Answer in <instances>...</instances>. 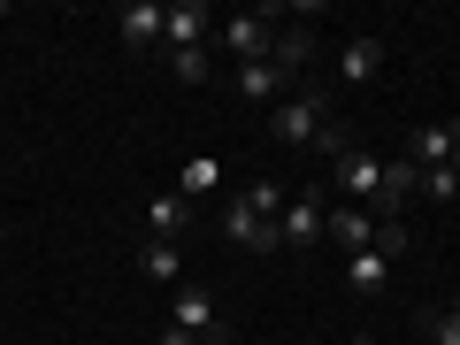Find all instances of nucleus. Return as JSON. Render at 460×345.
Listing matches in <instances>:
<instances>
[{
  "mask_svg": "<svg viewBox=\"0 0 460 345\" xmlns=\"http://www.w3.org/2000/svg\"><path fill=\"white\" fill-rule=\"evenodd\" d=\"M169 323L192 345H223L230 338V314H223V299H215L208 284H177V292H169Z\"/></svg>",
  "mask_w": 460,
  "mask_h": 345,
  "instance_id": "obj_1",
  "label": "nucleus"
},
{
  "mask_svg": "<svg viewBox=\"0 0 460 345\" xmlns=\"http://www.w3.org/2000/svg\"><path fill=\"white\" fill-rule=\"evenodd\" d=\"M323 123H330V93H292L277 115H269V138H277V146H314Z\"/></svg>",
  "mask_w": 460,
  "mask_h": 345,
  "instance_id": "obj_2",
  "label": "nucleus"
},
{
  "mask_svg": "<svg viewBox=\"0 0 460 345\" xmlns=\"http://www.w3.org/2000/svg\"><path fill=\"white\" fill-rule=\"evenodd\" d=\"M269 47H277L269 8H246V16H223V23H215V54H230V69H238V62H261Z\"/></svg>",
  "mask_w": 460,
  "mask_h": 345,
  "instance_id": "obj_3",
  "label": "nucleus"
},
{
  "mask_svg": "<svg viewBox=\"0 0 460 345\" xmlns=\"http://www.w3.org/2000/svg\"><path fill=\"white\" fill-rule=\"evenodd\" d=\"M323 223H330V199L323 192H292V208L277 215V246L314 253V246H323Z\"/></svg>",
  "mask_w": 460,
  "mask_h": 345,
  "instance_id": "obj_4",
  "label": "nucleus"
},
{
  "mask_svg": "<svg viewBox=\"0 0 460 345\" xmlns=\"http://www.w3.org/2000/svg\"><path fill=\"white\" fill-rule=\"evenodd\" d=\"M330 169H338V192L353 199V208H376V199H384V169H392V162H376V154L353 146L345 162H330Z\"/></svg>",
  "mask_w": 460,
  "mask_h": 345,
  "instance_id": "obj_5",
  "label": "nucleus"
},
{
  "mask_svg": "<svg viewBox=\"0 0 460 345\" xmlns=\"http://www.w3.org/2000/svg\"><path fill=\"white\" fill-rule=\"evenodd\" d=\"M215 23H223V16H215L208 0H169L162 39H169V47H215Z\"/></svg>",
  "mask_w": 460,
  "mask_h": 345,
  "instance_id": "obj_6",
  "label": "nucleus"
},
{
  "mask_svg": "<svg viewBox=\"0 0 460 345\" xmlns=\"http://www.w3.org/2000/svg\"><path fill=\"white\" fill-rule=\"evenodd\" d=\"M323 238H330V246H338V253H368V246H376V215H368V208H353V199H345V208H330Z\"/></svg>",
  "mask_w": 460,
  "mask_h": 345,
  "instance_id": "obj_7",
  "label": "nucleus"
},
{
  "mask_svg": "<svg viewBox=\"0 0 460 345\" xmlns=\"http://www.w3.org/2000/svg\"><path fill=\"white\" fill-rule=\"evenodd\" d=\"M108 23L123 31V47H154V39H162V23H169V8H162V0H123Z\"/></svg>",
  "mask_w": 460,
  "mask_h": 345,
  "instance_id": "obj_8",
  "label": "nucleus"
},
{
  "mask_svg": "<svg viewBox=\"0 0 460 345\" xmlns=\"http://www.w3.org/2000/svg\"><path fill=\"white\" fill-rule=\"evenodd\" d=\"M223 238L246 253H277V223H261L253 208H238V199H223Z\"/></svg>",
  "mask_w": 460,
  "mask_h": 345,
  "instance_id": "obj_9",
  "label": "nucleus"
},
{
  "mask_svg": "<svg viewBox=\"0 0 460 345\" xmlns=\"http://www.w3.org/2000/svg\"><path fill=\"white\" fill-rule=\"evenodd\" d=\"M384 284H392V253H376V246L345 253V292H353V299H376Z\"/></svg>",
  "mask_w": 460,
  "mask_h": 345,
  "instance_id": "obj_10",
  "label": "nucleus"
},
{
  "mask_svg": "<svg viewBox=\"0 0 460 345\" xmlns=\"http://www.w3.org/2000/svg\"><path fill=\"white\" fill-rule=\"evenodd\" d=\"M192 223V199L184 192H154L146 199V238H162V246H177V230Z\"/></svg>",
  "mask_w": 460,
  "mask_h": 345,
  "instance_id": "obj_11",
  "label": "nucleus"
},
{
  "mask_svg": "<svg viewBox=\"0 0 460 345\" xmlns=\"http://www.w3.org/2000/svg\"><path fill=\"white\" fill-rule=\"evenodd\" d=\"M284 84H292V77H284L269 54H261V62H238V69H230V93H246V100H277Z\"/></svg>",
  "mask_w": 460,
  "mask_h": 345,
  "instance_id": "obj_12",
  "label": "nucleus"
},
{
  "mask_svg": "<svg viewBox=\"0 0 460 345\" xmlns=\"http://www.w3.org/2000/svg\"><path fill=\"white\" fill-rule=\"evenodd\" d=\"M460 154V123H429V131H414V169H445Z\"/></svg>",
  "mask_w": 460,
  "mask_h": 345,
  "instance_id": "obj_13",
  "label": "nucleus"
},
{
  "mask_svg": "<svg viewBox=\"0 0 460 345\" xmlns=\"http://www.w3.org/2000/svg\"><path fill=\"white\" fill-rule=\"evenodd\" d=\"M384 69V39H345V54H338V77L345 84H368Z\"/></svg>",
  "mask_w": 460,
  "mask_h": 345,
  "instance_id": "obj_14",
  "label": "nucleus"
},
{
  "mask_svg": "<svg viewBox=\"0 0 460 345\" xmlns=\"http://www.w3.org/2000/svg\"><path fill=\"white\" fill-rule=\"evenodd\" d=\"M414 184H422V169H414V162H392V169H384V199H376L368 215H376V223H384V215H407V192H414Z\"/></svg>",
  "mask_w": 460,
  "mask_h": 345,
  "instance_id": "obj_15",
  "label": "nucleus"
},
{
  "mask_svg": "<svg viewBox=\"0 0 460 345\" xmlns=\"http://www.w3.org/2000/svg\"><path fill=\"white\" fill-rule=\"evenodd\" d=\"M269 62H277L284 77H299V69L314 62V31H307V23H292V31H277V47H269Z\"/></svg>",
  "mask_w": 460,
  "mask_h": 345,
  "instance_id": "obj_16",
  "label": "nucleus"
},
{
  "mask_svg": "<svg viewBox=\"0 0 460 345\" xmlns=\"http://www.w3.org/2000/svg\"><path fill=\"white\" fill-rule=\"evenodd\" d=\"M138 277H154V284H169V292H177V284H184V261H177V246L146 238V246H138Z\"/></svg>",
  "mask_w": 460,
  "mask_h": 345,
  "instance_id": "obj_17",
  "label": "nucleus"
},
{
  "mask_svg": "<svg viewBox=\"0 0 460 345\" xmlns=\"http://www.w3.org/2000/svg\"><path fill=\"white\" fill-rule=\"evenodd\" d=\"M238 208H253V215H261V223H277V215H284V208H292V192H284V184H277V177H253V184H246V192H238Z\"/></svg>",
  "mask_w": 460,
  "mask_h": 345,
  "instance_id": "obj_18",
  "label": "nucleus"
},
{
  "mask_svg": "<svg viewBox=\"0 0 460 345\" xmlns=\"http://www.w3.org/2000/svg\"><path fill=\"white\" fill-rule=\"evenodd\" d=\"M215 184H223V162H215V154H192V162L177 169V192H184V199H208Z\"/></svg>",
  "mask_w": 460,
  "mask_h": 345,
  "instance_id": "obj_19",
  "label": "nucleus"
},
{
  "mask_svg": "<svg viewBox=\"0 0 460 345\" xmlns=\"http://www.w3.org/2000/svg\"><path fill=\"white\" fill-rule=\"evenodd\" d=\"M169 77L177 84H208L215 77V47H169Z\"/></svg>",
  "mask_w": 460,
  "mask_h": 345,
  "instance_id": "obj_20",
  "label": "nucleus"
},
{
  "mask_svg": "<svg viewBox=\"0 0 460 345\" xmlns=\"http://www.w3.org/2000/svg\"><path fill=\"white\" fill-rule=\"evenodd\" d=\"M414 330H429V345H460V307H438V314H422Z\"/></svg>",
  "mask_w": 460,
  "mask_h": 345,
  "instance_id": "obj_21",
  "label": "nucleus"
},
{
  "mask_svg": "<svg viewBox=\"0 0 460 345\" xmlns=\"http://www.w3.org/2000/svg\"><path fill=\"white\" fill-rule=\"evenodd\" d=\"M422 192H429V199H453L460 177H453V169H422Z\"/></svg>",
  "mask_w": 460,
  "mask_h": 345,
  "instance_id": "obj_22",
  "label": "nucleus"
},
{
  "mask_svg": "<svg viewBox=\"0 0 460 345\" xmlns=\"http://www.w3.org/2000/svg\"><path fill=\"white\" fill-rule=\"evenodd\" d=\"M162 345H192V338H184V330H177V323H169V330H162Z\"/></svg>",
  "mask_w": 460,
  "mask_h": 345,
  "instance_id": "obj_23",
  "label": "nucleus"
},
{
  "mask_svg": "<svg viewBox=\"0 0 460 345\" xmlns=\"http://www.w3.org/2000/svg\"><path fill=\"white\" fill-rule=\"evenodd\" d=\"M445 169H453V177H460V154H453V162H445Z\"/></svg>",
  "mask_w": 460,
  "mask_h": 345,
  "instance_id": "obj_24",
  "label": "nucleus"
},
{
  "mask_svg": "<svg viewBox=\"0 0 460 345\" xmlns=\"http://www.w3.org/2000/svg\"><path fill=\"white\" fill-rule=\"evenodd\" d=\"M0 16H8V0H0Z\"/></svg>",
  "mask_w": 460,
  "mask_h": 345,
  "instance_id": "obj_25",
  "label": "nucleus"
}]
</instances>
